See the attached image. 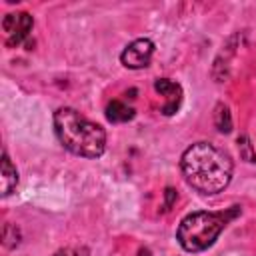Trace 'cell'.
Here are the masks:
<instances>
[{"instance_id": "7", "label": "cell", "mask_w": 256, "mask_h": 256, "mask_svg": "<svg viewBox=\"0 0 256 256\" xmlns=\"http://www.w3.org/2000/svg\"><path fill=\"white\" fill-rule=\"evenodd\" d=\"M16 184H18V172H16L14 164L10 162L8 154L4 152L2 154V168H0V194L2 196L12 194V190L16 188Z\"/></svg>"}, {"instance_id": "13", "label": "cell", "mask_w": 256, "mask_h": 256, "mask_svg": "<svg viewBox=\"0 0 256 256\" xmlns=\"http://www.w3.org/2000/svg\"><path fill=\"white\" fill-rule=\"evenodd\" d=\"M176 198H178L176 190H174V188H166V190H164V210H170V208L174 206Z\"/></svg>"}, {"instance_id": "12", "label": "cell", "mask_w": 256, "mask_h": 256, "mask_svg": "<svg viewBox=\"0 0 256 256\" xmlns=\"http://www.w3.org/2000/svg\"><path fill=\"white\" fill-rule=\"evenodd\" d=\"M52 256H90V250L86 246H66L54 252Z\"/></svg>"}, {"instance_id": "9", "label": "cell", "mask_w": 256, "mask_h": 256, "mask_svg": "<svg viewBox=\"0 0 256 256\" xmlns=\"http://www.w3.org/2000/svg\"><path fill=\"white\" fill-rule=\"evenodd\" d=\"M214 124L218 128V132H222V134H228L232 130V114L224 102H218L214 108Z\"/></svg>"}, {"instance_id": "11", "label": "cell", "mask_w": 256, "mask_h": 256, "mask_svg": "<svg viewBox=\"0 0 256 256\" xmlns=\"http://www.w3.org/2000/svg\"><path fill=\"white\" fill-rule=\"evenodd\" d=\"M238 150H240V158L244 162H250V164H256V150L252 148V142L246 134H240L238 136Z\"/></svg>"}, {"instance_id": "6", "label": "cell", "mask_w": 256, "mask_h": 256, "mask_svg": "<svg viewBox=\"0 0 256 256\" xmlns=\"http://www.w3.org/2000/svg\"><path fill=\"white\" fill-rule=\"evenodd\" d=\"M154 90L166 98V102L162 104V114L164 116L176 114L178 108H180V102H182V88H180V84H176V82H172L168 78H158L154 82Z\"/></svg>"}, {"instance_id": "2", "label": "cell", "mask_w": 256, "mask_h": 256, "mask_svg": "<svg viewBox=\"0 0 256 256\" xmlns=\"http://www.w3.org/2000/svg\"><path fill=\"white\" fill-rule=\"evenodd\" d=\"M54 132L60 144L76 156L98 158L106 148V132L78 110L62 106L54 112Z\"/></svg>"}, {"instance_id": "1", "label": "cell", "mask_w": 256, "mask_h": 256, "mask_svg": "<svg viewBox=\"0 0 256 256\" xmlns=\"http://www.w3.org/2000/svg\"><path fill=\"white\" fill-rule=\"evenodd\" d=\"M184 180L200 194H218L232 180L230 156L212 142H196L188 146L180 158Z\"/></svg>"}, {"instance_id": "3", "label": "cell", "mask_w": 256, "mask_h": 256, "mask_svg": "<svg viewBox=\"0 0 256 256\" xmlns=\"http://www.w3.org/2000/svg\"><path fill=\"white\" fill-rule=\"evenodd\" d=\"M240 206H230L222 212H192L184 216L176 230V240L186 252H202L210 248L220 232L240 214Z\"/></svg>"}, {"instance_id": "4", "label": "cell", "mask_w": 256, "mask_h": 256, "mask_svg": "<svg viewBox=\"0 0 256 256\" xmlns=\"http://www.w3.org/2000/svg\"><path fill=\"white\" fill-rule=\"evenodd\" d=\"M152 54H154V42L148 38H136L122 50L120 62L130 70H138V68H146L150 64Z\"/></svg>"}, {"instance_id": "8", "label": "cell", "mask_w": 256, "mask_h": 256, "mask_svg": "<svg viewBox=\"0 0 256 256\" xmlns=\"http://www.w3.org/2000/svg\"><path fill=\"white\" fill-rule=\"evenodd\" d=\"M106 118H108V122H112V124L128 122V120L134 118V108L126 106V104L120 102V100H112V102H108V106H106Z\"/></svg>"}, {"instance_id": "10", "label": "cell", "mask_w": 256, "mask_h": 256, "mask_svg": "<svg viewBox=\"0 0 256 256\" xmlns=\"http://www.w3.org/2000/svg\"><path fill=\"white\" fill-rule=\"evenodd\" d=\"M20 238H22L20 228H18L16 224L6 222L4 228H2V244H4V248H8V250L16 248V246L20 244Z\"/></svg>"}, {"instance_id": "14", "label": "cell", "mask_w": 256, "mask_h": 256, "mask_svg": "<svg viewBox=\"0 0 256 256\" xmlns=\"http://www.w3.org/2000/svg\"><path fill=\"white\" fill-rule=\"evenodd\" d=\"M138 254H140V256H150V250H140Z\"/></svg>"}, {"instance_id": "5", "label": "cell", "mask_w": 256, "mask_h": 256, "mask_svg": "<svg viewBox=\"0 0 256 256\" xmlns=\"http://www.w3.org/2000/svg\"><path fill=\"white\" fill-rule=\"evenodd\" d=\"M34 26V20L28 12H18V14H6L4 20H2V28L4 32L8 34L6 38V44L10 48L14 46H20L28 36H30V30Z\"/></svg>"}]
</instances>
